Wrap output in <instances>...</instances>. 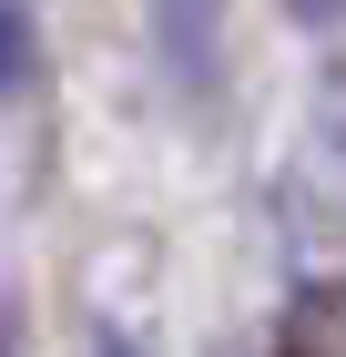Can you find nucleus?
Returning a JSON list of instances; mask_svg holds the SVG:
<instances>
[{"label": "nucleus", "mask_w": 346, "mask_h": 357, "mask_svg": "<svg viewBox=\"0 0 346 357\" xmlns=\"http://www.w3.org/2000/svg\"><path fill=\"white\" fill-rule=\"evenodd\" d=\"M153 10V52L184 92H214L224 82V0H143Z\"/></svg>", "instance_id": "f257e3e1"}, {"label": "nucleus", "mask_w": 346, "mask_h": 357, "mask_svg": "<svg viewBox=\"0 0 346 357\" xmlns=\"http://www.w3.org/2000/svg\"><path fill=\"white\" fill-rule=\"evenodd\" d=\"M31 72H41V21H31V0H0V102L31 92Z\"/></svg>", "instance_id": "f03ea898"}, {"label": "nucleus", "mask_w": 346, "mask_h": 357, "mask_svg": "<svg viewBox=\"0 0 346 357\" xmlns=\"http://www.w3.org/2000/svg\"><path fill=\"white\" fill-rule=\"evenodd\" d=\"M0 357H21V317H10V296H0Z\"/></svg>", "instance_id": "7ed1b4c3"}, {"label": "nucleus", "mask_w": 346, "mask_h": 357, "mask_svg": "<svg viewBox=\"0 0 346 357\" xmlns=\"http://www.w3.org/2000/svg\"><path fill=\"white\" fill-rule=\"evenodd\" d=\"M336 10H346V0H295V21H336Z\"/></svg>", "instance_id": "20e7f679"}, {"label": "nucleus", "mask_w": 346, "mask_h": 357, "mask_svg": "<svg viewBox=\"0 0 346 357\" xmlns=\"http://www.w3.org/2000/svg\"><path fill=\"white\" fill-rule=\"evenodd\" d=\"M326 112H336V133H346V82H336V102H326Z\"/></svg>", "instance_id": "39448f33"}]
</instances>
